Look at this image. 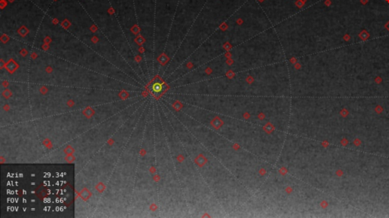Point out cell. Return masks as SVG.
Here are the masks:
<instances>
[{
  "mask_svg": "<svg viewBox=\"0 0 389 218\" xmlns=\"http://www.w3.org/2000/svg\"><path fill=\"white\" fill-rule=\"evenodd\" d=\"M166 88V85L163 82L157 81L154 82L151 86V93L154 97H159L163 92Z\"/></svg>",
  "mask_w": 389,
  "mask_h": 218,
  "instance_id": "6da1fadb",
  "label": "cell"
}]
</instances>
